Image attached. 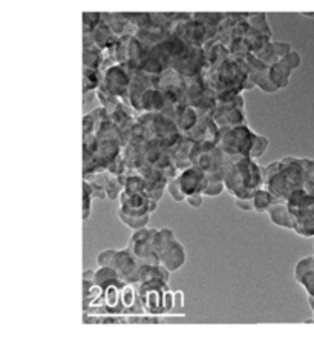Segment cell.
Here are the masks:
<instances>
[{"label": "cell", "instance_id": "28", "mask_svg": "<svg viewBox=\"0 0 314 353\" xmlns=\"http://www.w3.org/2000/svg\"><path fill=\"white\" fill-rule=\"evenodd\" d=\"M83 281H90V283H95V270L87 269L83 272Z\"/></svg>", "mask_w": 314, "mask_h": 353}, {"label": "cell", "instance_id": "8", "mask_svg": "<svg viewBox=\"0 0 314 353\" xmlns=\"http://www.w3.org/2000/svg\"><path fill=\"white\" fill-rule=\"evenodd\" d=\"M118 214L145 215L150 214V199L145 192H134L123 189L120 195Z\"/></svg>", "mask_w": 314, "mask_h": 353}, {"label": "cell", "instance_id": "18", "mask_svg": "<svg viewBox=\"0 0 314 353\" xmlns=\"http://www.w3.org/2000/svg\"><path fill=\"white\" fill-rule=\"evenodd\" d=\"M269 148V139L264 137V135H259L255 132V137H253V146H251V152H250V157L251 159H259L262 157L264 152L267 151Z\"/></svg>", "mask_w": 314, "mask_h": 353}, {"label": "cell", "instance_id": "20", "mask_svg": "<svg viewBox=\"0 0 314 353\" xmlns=\"http://www.w3.org/2000/svg\"><path fill=\"white\" fill-rule=\"evenodd\" d=\"M123 189H125V188H123L121 183L118 181V176L111 174V179H109L107 186H106L107 199H109V200H117V199H120Z\"/></svg>", "mask_w": 314, "mask_h": 353}, {"label": "cell", "instance_id": "24", "mask_svg": "<svg viewBox=\"0 0 314 353\" xmlns=\"http://www.w3.org/2000/svg\"><path fill=\"white\" fill-rule=\"evenodd\" d=\"M225 189V183L224 180H209L207 186L204 189V195L207 196H218Z\"/></svg>", "mask_w": 314, "mask_h": 353}, {"label": "cell", "instance_id": "29", "mask_svg": "<svg viewBox=\"0 0 314 353\" xmlns=\"http://www.w3.org/2000/svg\"><path fill=\"white\" fill-rule=\"evenodd\" d=\"M305 16H308V17H314V14H305Z\"/></svg>", "mask_w": 314, "mask_h": 353}, {"label": "cell", "instance_id": "3", "mask_svg": "<svg viewBox=\"0 0 314 353\" xmlns=\"http://www.w3.org/2000/svg\"><path fill=\"white\" fill-rule=\"evenodd\" d=\"M141 303L146 314L167 315L175 304V294L169 289L167 281L155 278L138 286Z\"/></svg>", "mask_w": 314, "mask_h": 353}, {"label": "cell", "instance_id": "21", "mask_svg": "<svg viewBox=\"0 0 314 353\" xmlns=\"http://www.w3.org/2000/svg\"><path fill=\"white\" fill-rule=\"evenodd\" d=\"M305 191L314 195V160L305 159Z\"/></svg>", "mask_w": 314, "mask_h": 353}, {"label": "cell", "instance_id": "23", "mask_svg": "<svg viewBox=\"0 0 314 353\" xmlns=\"http://www.w3.org/2000/svg\"><path fill=\"white\" fill-rule=\"evenodd\" d=\"M100 83V74L97 70L92 68H85V92L94 90Z\"/></svg>", "mask_w": 314, "mask_h": 353}, {"label": "cell", "instance_id": "9", "mask_svg": "<svg viewBox=\"0 0 314 353\" xmlns=\"http://www.w3.org/2000/svg\"><path fill=\"white\" fill-rule=\"evenodd\" d=\"M178 180L182 192L187 195L198 194V192H204V189L207 186V175L204 174L202 169L196 165L189 166L187 169H184L178 174Z\"/></svg>", "mask_w": 314, "mask_h": 353}, {"label": "cell", "instance_id": "19", "mask_svg": "<svg viewBox=\"0 0 314 353\" xmlns=\"http://www.w3.org/2000/svg\"><path fill=\"white\" fill-rule=\"evenodd\" d=\"M167 191H169L170 196H172V200L178 201V203L186 201V194L182 192L178 176H174V179H169V181H167Z\"/></svg>", "mask_w": 314, "mask_h": 353}, {"label": "cell", "instance_id": "27", "mask_svg": "<svg viewBox=\"0 0 314 353\" xmlns=\"http://www.w3.org/2000/svg\"><path fill=\"white\" fill-rule=\"evenodd\" d=\"M235 203L238 208L242 210H247V212H250V210H255L253 199H235Z\"/></svg>", "mask_w": 314, "mask_h": 353}, {"label": "cell", "instance_id": "14", "mask_svg": "<svg viewBox=\"0 0 314 353\" xmlns=\"http://www.w3.org/2000/svg\"><path fill=\"white\" fill-rule=\"evenodd\" d=\"M276 201H278V199L269 191V189H265V188L258 189L256 194L253 195L255 212H267V210L273 205H275Z\"/></svg>", "mask_w": 314, "mask_h": 353}, {"label": "cell", "instance_id": "13", "mask_svg": "<svg viewBox=\"0 0 314 353\" xmlns=\"http://www.w3.org/2000/svg\"><path fill=\"white\" fill-rule=\"evenodd\" d=\"M267 214L270 216L271 223H275L276 226L279 228H285V229H295V215H293L291 209L289 206V203L286 200H278L275 205H273L269 210Z\"/></svg>", "mask_w": 314, "mask_h": 353}, {"label": "cell", "instance_id": "4", "mask_svg": "<svg viewBox=\"0 0 314 353\" xmlns=\"http://www.w3.org/2000/svg\"><path fill=\"white\" fill-rule=\"evenodd\" d=\"M255 132L247 125L221 128L220 139H218V146H220L224 154L233 160L250 157L251 146H253Z\"/></svg>", "mask_w": 314, "mask_h": 353}, {"label": "cell", "instance_id": "10", "mask_svg": "<svg viewBox=\"0 0 314 353\" xmlns=\"http://www.w3.org/2000/svg\"><path fill=\"white\" fill-rule=\"evenodd\" d=\"M131 77L127 76L126 71H123L121 66H112L109 68L105 74V83L103 86L114 96L123 97L129 94V86H131Z\"/></svg>", "mask_w": 314, "mask_h": 353}, {"label": "cell", "instance_id": "15", "mask_svg": "<svg viewBox=\"0 0 314 353\" xmlns=\"http://www.w3.org/2000/svg\"><path fill=\"white\" fill-rule=\"evenodd\" d=\"M120 220L125 223L126 226H129L131 229L136 230V229H143L147 226V223L150 220V214H145V215H126V214H118Z\"/></svg>", "mask_w": 314, "mask_h": 353}, {"label": "cell", "instance_id": "17", "mask_svg": "<svg viewBox=\"0 0 314 353\" xmlns=\"http://www.w3.org/2000/svg\"><path fill=\"white\" fill-rule=\"evenodd\" d=\"M94 199L95 196H94L92 186L90 185V181L83 180V220H87L91 216Z\"/></svg>", "mask_w": 314, "mask_h": 353}, {"label": "cell", "instance_id": "26", "mask_svg": "<svg viewBox=\"0 0 314 353\" xmlns=\"http://www.w3.org/2000/svg\"><path fill=\"white\" fill-rule=\"evenodd\" d=\"M202 199H204V194L202 192H198V194L187 195L186 196V203H187V205L192 206V208H201L202 206Z\"/></svg>", "mask_w": 314, "mask_h": 353}, {"label": "cell", "instance_id": "11", "mask_svg": "<svg viewBox=\"0 0 314 353\" xmlns=\"http://www.w3.org/2000/svg\"><path fill=\"white\" fill-rule=\"evenodd\" d=\"M121 305L125 315H143L146 314L145 305L141 303L140 289L136 284L125 283L121 288Z\"/></svg>", "mask_w": 314, "mask_h": 353}, {"label": "cell", "instance_id": "6", "mask_svg": "<svg viewBox=\"0 0 314 353\" xmlns=\"http://www.w3.org/2000/svg\"><path fill=\"white\" fill-rule=\"evenodd\" d=\"M158 232V229H136L134 230V234L129 239L127 249L131 252L138 256L141 261L152 264V266H158L161 264L158 255L155 252V235Z\"/></svg>", "mask_w": 314, "mask_h": 353}, {"label": "cell", "instance_id": "7", "mask_svg": "<svg viewBox=\"0 0 314 353\" xmlns=\"http://www.w3.org/2000/svg\"><path fill=\"white\" fill-rule=\"evenodd\" d=\"M145 264H146L145 261H141L138 256H135L131 250L126 248V249L117 250V252H115L111 268L117 270V274L121 278V281L138 284L141 270Z\"/></svg>", "mask_w": 314, "mask_h": 353}, {"label": "cell", "instance_id": "2", "mask_svg": "<svg viewBox=\"0 0 314 353\" xmlns=\"http://www.w3.org/2000/svg\"><path fill=\"white\" fill-rule=\"evenodd\" d=\"M224 183L235 199H253L258 189L264 188L262 166H258L251 157L233 160L225 154Z\"/></svg>", "mask_w": 314, "mask_h": 353}, {"label": "cell", "instance_id": "5", "mask_svg": "<svg viewBox=\"0 0 314 353\" xmlns=\"http://www.w3.org/2000/svg\"><path fill=\"white\" fill-rule=\"evenodd\" d=\"M155 252L158 255L163 266H166L170 272L180 270L186 263V250L182 244L176 240L174 230L167 228L158 229L155 235Z\"/></svg>", "mask_w": 314, "mask_h": 353}, {"label": "cell", "instance_id": "22", "mask_svg": "<svg viewBox=\"0 0 314 353\" xmlns=\"http://www.w3.org/2000/svg\"><path fill=\"white\" fill-rule=\"evenodd\" d=\"M167 186L166 185H160V183H147L145 185V194L149 196L150 200H156L160 201L163 192H165V189Z\"/></svg>", "mask_w": 314, "mask_h": 353}, {"label": "cell", "instance_id": "1", "mask_svg": "<svg viewBox=\"0 0 314 353\" xmlns=\"http://www.w3.org/2000/svg\"><path fill=\"white\" fill-rule=\"evenodd\" d=\"M264 188L278 200H289V196L304 189L305 185V159L285 157L262 166Z\"/></svg>", "mask_w": 314, "mask_h": 353}, {"label": "cell", "instance_id": "12", "mask_svg": "<svg viewBox=\"0 0 314 353\" xmlns=\"http://www.w3.org/2000/svg\"><path fill=\"white\" fill-rule=\"evenodd\" d=\"M295 278L302 284L308 296H314V255L299 260L295 268Z\"/></svg>", "mask_w": 314, "mask_h": 353}, {"label": "cell", "instance_id": "16", "mask_svg": "<svg viewBox=\"0 0 314 353\" xmlns=\"http://www.w3.org/2000/svg\"><path fill=\"white\" fill-rule=\"evenodd\" d=\"M101 63V52L100 50L94 48L91 43H85V66L92 68V70H98Z\"/></svg>", "mask_w": 314, "mask_h": 353}, {"label": "cell", "instance_id": "25", "mask_svg": "<svg viewBox=\"0 0 314 353\" xmlns=\"http://www.w3.org/2000/svg\"><path fill=\"white\" fill-rule=\"evenodd\" d=\"M115 252H117V249H107V250H103L101 254H98V256H97L98 266H109V268H111Z\"/></svg>", "mask_w": 314, "mask_h": 353}]
</instances>
